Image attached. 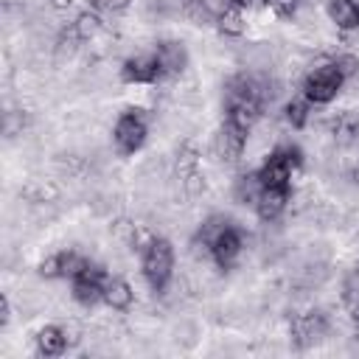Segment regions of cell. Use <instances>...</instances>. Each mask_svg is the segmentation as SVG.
<instances>
[{
	"instance_id": "obj_15",
	"label": "cell",
	"mask_w": 359,
	"mask_h": 359,
	"mask_svg": "<svg viewBox=\"0 0 359 359\" xmlns=\"http://www.w3.org/2000/svg\"><path fill=\"white\" fill-rule=\"evenodd\" d=\"M325 11H328V20L339 31H356L359 28V0H328Z\"/></svg>"
},
{
	"instance_id": "obj_2",
	"label": "cell",
	"mask_w": 359,
	"mask_h": 359,
	"mask_svg": "<svg viewBox=\"0 0 359 359\" xmlns=\"http://www.w3.org/2000/svg\"><path fill=\"white\" fill-rule=\"evenodd\" d=\"M140 269H143V278L149 283L151 292H165V286L171 283V275H174V247L168 238L163 236H151L146 241V247L140 250Z\"/></svg>"
},
{
	"instance_id": "obj_21",
	"label": "cell",
	"mask_w": 359,
	"mask_h": 359,
	"mask_svg": "<svg viewBox=\"0 0 359 359\" xmlns=\"http://www.w3.org/2000/svg\"><path fill=\"white\" fill-rule=\"evenodd\" d=\"M98 31H101V17L98 14H90V11H81L76 17V22H70V28H67V34L73 36V42H87Z\"/></svg>"
},
{
	"instance_id": "obj_20",
	"label": "cell",
	"mask_w": 359,
	"mask_h": 359,
	"mask_svg": "<svg viewBox=\"0 0 359 359\" xmlns=\"http://www.w3.org/2000/svg\"><path fill=\"white\" fill-rule=\"evenodd\" d=\"M261 188H264V182H261L258 171H250V174H241V177L236 180V185H233V196H236L241 205H255Z\"/></svg>"
},
{
	"instance_id": "obj_27",
	"label": "cell",
	"mask_w": 359,
	"mask_h": 359,
	"mask_svg": "<svg viewBox=\"0 0 359 359\" xmlns=\"http://www.w3.org/2000/svg\"><path fill=\"white\" fill-rule=\"evenodd\" d=\"M50 3H53V6H56V8H67V6H70V3H73V0H50Z\"/></svg>"
},
{
	"instance_id": "obj_24",
	"label": "cell",
	"mask_w": 359,
	"mask_h": 359,
	"mask_svg": "<svg viewBox=\"0 0 359 359\" xmlns=\"http://www.w3.org/2000/svg\"><path fill=\"white\" fill-rule=\"evenodd\" d=\"M264 3H266V8H269L275 17H280V20L294 17V14H297V6H300V0H264Z\"/></svg>"
},
{
	"instance_id": "obj_8",
	"label": "cell",
	"mask_w": 359,
	"mask_h": 359,
	"mask_svg": "<svg viewBox=\"0 0 359 359\" xmlns=\"http://www.w3.org/2000/svg\"><path fill=\"white\" fill-rule=\"evenodd\" d=\"M241 250H244V236H241V230H238L233 222H227V224L216 233V238L210 241V258H213V264H216L219 269L236 266Z\"/></svg>"
},
{
	"instance_id": "obj_14",
	"label": "cell",
	"mask_w": 359,
	"mask_h": 359,
	"mask_svg": "<svg viewBox=\"0 0 359 359\" xmlns=\"http://www.w3.org/2000/svg\"><path fill=\"white\" fill-rule=\"evenodd\" d=\"M247 137H250V132H244V129H238V126L222 121V129H219V137H216L219 157L227 160V163H236V160L241 157L244 146H247Z\"/></svg>"
},
{
	"instance_id": "obj_6",
	"label": "cell",
	"mask_w": 359,
	"mask_h": 359,
	"mask_svg": "<svg viewBox=\"0 0 359 359\" xmlns=\"http://www.w3.org/2000/svg\"><path fill=\"white\" fill-rule=\"evenodd\" d=\"M107 269L101 264H87L76 278H70V294L79 306L90 309L95 303H104V283H107Z\"/></svg>"
},
{
	"instance_id": "obj_13",
	"label": "cell",
	"mask_w": 359,
	"mask_h": 359,
	"mask_svg": "<svg viewBox=\"0 0 359 359\" xmlns=\"http://www.w3.org/2000/svg\"><path fill=\"white\" fill-rule=\"evenodd\" d=\"M289 199H292V188H289V185H269V188L264 185L261 194H258V199H255V213H258V219L275 222V219L286 210Z\"/></svg>"
},
{
	"instance_id": "obj_17",
	"label": "cell",
	"mask_w": 359,
	"mask_h": 359,
	"mask_svg": "<svg viewBox=\"0 0 359 359\" xmlns=\"http://www.w3.org/2000/svg\"><path fill=\"white\" fill-rule=\"evenodd\" d=\"M67 351V331L62 325H45L36 331V353L39 356H62Z\"/></svg>"
},
{
	"instance_id": "obj_5",
	"label": "cell",
	"mask_w": 359,
	"mask_h": 359,
	"mask_svg": "<svg viewBox=\"0 0 359 359\" xmlns=\"http://www.w3.org/2000/svg\"><path fill=\"white\" fill-rule=\"evenodd\" d=\"M300 165H303V151L294 143H283L264 160V165L258 168V177L266 188L269 185H289L292 171H297Z\"/></svg>"
},
{
	"instance_id": "obj_9",
	"label": "cell",
	"mask_w": 359,
	"mask_h": 359,
	"mask_svg": "<svg viewBox=\"0 0 359 359\" xmlns=\"http://www.w3.org/2000/svg\"><path fill=\"white\" fill-rule=\"evenodd\" d=\"M163 67L154 56V50L149 53H137V56H129L123 65H121V81L123 84H157L163 81Z\"/></svg>"
},
{
	"instance_id": "obj_4",
	"label": "cell",
	"mask_w": 359,
	"mask_h": 359,
	"mask_svg": "<svg viewBox=\"0 0 359 359\" xmlns=\"http://www.w3.org/2000/svg\"><path fill=\"white\" fill-rule=\"evenodd\" d=\"M342 84H345V73L331 59V62L317 65L314 70L306 73V79H303V98L311 101V104H328V101H334L339 95Z\"/></svg>"
},
{
	"instance_id": "obj_19",
	"label": "cell",
	"mask_w": 359,
	"mask_h": 359,
	"mask_svg": "<svg viewBox=\"0 0 359 359\" xmlns=\"http://www.w3.org/2000/svg\"><path fill=\"white\" fill-rule=\"evenodd\" d=\"M216 28L224 34V36H241L244 34V28H247V22H244V14H241V6H224V8H219V14H216Z\"/></svg>"
},
{
	"instance_id": "obj_12",
	"label": "cell",
	"mask_w": 359,
	"mask_h": 359,
	"mask_svg": "<svg viewBox=\"0 0 359 359\" xmlns=\"http://www.w3.org/2000/svg\"><path fill=\"white\" fill-rule=\"evenodd\" d=\"M151 50H154V56H157L165 79H174V76H180L188 67V50L177 39H160V42H154Z\"/></svg>"
},
{
	"instance_id": "obj_16",
	"label": "cell",
	"mask_w": 359,
	"mask_h": 359,
	"mask_svg": "<svg viewBox=\"0 0 359 359\" xmlns=\"http://www.w3.org/2000/svg\"><path fill=\"white\" fill-rule=\"evenodd\" d=\"M132 300H135L132 286H129L123 278L109 275L107 283H104V303H107L112 311H129V309H132Z\"/></svg>"
},
{
	"instance_id": "obj_28",
	"label": "cell",
	"mask_w": 359,
	"mask_h": 359,
	"mask_svg": "<svg viewBox=\"0 0 359 359\" xmlns=\"http://www.w3.org/2000/svg\"><path fill=\"white\" fill-rule=\"evenodd\" d=\"M227 3H233V6H241V8H244V6L250 3V0H227Z\"/></svg>"
},
{
	"instance_id": "obj_11",
	"label": "cell",
	"mask_w": 359,
	"mask_h": 359,
	"mask_svg": "<svg viewBox=\"0 0 359 359\" xmlns=\"http://www.w3.org/2000/svg\"><path fill=\"white\" fill-rule=\"evenodd\" d=\"M177 174H180L182 185L191 194H199L205 188V177L199 174V151H196L194 140H185L180 146V151H177Z\"/></svg>"
},
{
	"instance_id": "obj_23",
	"label": "cell",
	"mask_w": 359,
	"mask_h": 359,
	"mask_svg": "<svg viewBox=\"0 0 359 359\" xmlns=\"http://www.w3.org/2000/svg\"><path fill=\"white\" fill-rule=\"evenodd\" d=\"M342 303L348 306V311L359 309V269H353L345 278V283H342Z\"/></svg>"
},
{
	"instance_id": "obj_18",
	"label": "cell",
	"mask_w": 359,
	"mask_h": 359,
	"mask_svg": "<svg viewBox=\"0 0 359 359\" xmlns=\"http://www.w3.org/2000/svg\"><path fill=\"white\" fill-rule=\"evenodd\" d=\"M328 132L339 140V143H353L359 137V118L353 112H339L334 118H328Z\"/></svg>"
},
{
	"instance_id": "obj_7",
	"label": "cell",
	"mask_w": 359,
	"mask_h": 359,
	"mask_svg": "<svg viewBox=\"0 0 359 359\" xmlns=\"http://www.w3.org/2000/svg\"><path fill=\"white\" fill-rule=\"evenodd\" d=\"M325 334H328V317L323 309H309L289 320V337L297 348H309L320 342Z\"/></svg>"
},
{
	"instance_id": "obj_25",
	"label": "cell",
	"mask_w": 359,
	"mask_h": 359,
	"mask_svg": "<svg viewBox=\"0 0 359 359\" xmlns=\"http://www.w3.org/2000/svg\"><path fill=\"white\" fill-rule=\"evenodd\" d=\"M95 11H107V14H118V11H123L132 0H87Z\"/></svg>"
},
{
	"instance_id": "obj_1",
	"label": "cell",
	"mask_w": 359,
	"mask_h": 359,
	"mask_svg": "<svg viewBox=\"0 0 359 359\" xmlns=\"http://www.w3.org/2000/svg\"><path fill=\"white\" fill-rule=\"evenodd\" d=\"M266 104V84L255 73H236L224 84V121L252 132Z\"/></svg>"
},
{
	"instance_id": "obj_22",
	"label": "cell",
	"mask_w": 359,
	"mask_h": 359,
	"mask_svg": "<svg viewBox=\"0 0 359 359\" xmlns=\"http://www.w3.org/2000/svg\"><path fill=\"white\" fill-rule=\"evenodd\" d=\"M309 115H311V101H306V98H292L283 107V118L292 129H303L309 123Z\"/></svg>"
},
{
	"instance_id": "obj_3",
	"label": "cell",
	"mask_w": 359,
	"mask_h": 359,
	"mask_svg": "<svg viewBox=\"0 0 359 359\" xmlns=\"http://www.w3.org/2000/svg\"><path fill=\"white\" fill-rule=\"evenodd\" d=\"M146 137H149V118H146V109H140V107H126V109L118 115L115 126H112V143H115L118 154L129 157V154L140 151L143 143H146Z\"/></svg>"
},
{
	"instance_id": "obj_10",
	"label": "cell",
	"mask_w": 359,
	"mask_h": 359,
	"mask_svg": "<svg viewBox=\"0 0 359 359\" xmlns=\"http://www.w3.org/2000/svg\"><path fill=\"white\" fill-rule=\"evenodd\" d=\"M90 264V258L79 250H59L53 255H48L42 264H39V275L42 278H76L84 266Z\"/></svg>"
},
{
	"instance_id": "obj_26",
	"label": "cell",
	"mask_w": 359,
	"mask_h": 359,
	"mask_svg": "<svg viewBox=\"0 0 359 359\" xmlns=\"http://www.w3.org/2000/svg\"><path fill=\"white\" fill-rule=\"evenodd\" d=\"M11 320V303H8V294L0 297V328H6Z\"/></svg>"
}]
</instances>
